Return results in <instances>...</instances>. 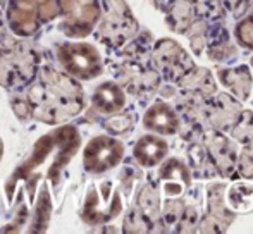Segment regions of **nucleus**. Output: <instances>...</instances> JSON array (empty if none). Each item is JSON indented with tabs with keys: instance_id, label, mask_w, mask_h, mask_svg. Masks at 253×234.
<instances>
[{
	"instance_id": "1",
	"label": "nucleus",
	"mask_w": 253,
	"mask_h": 234,
	"mask_svg": "<svg viewBox=\"0 0 253 234\" xmlns=\"http://www.w3.org/2000/svg\"><path fill=\"white\" fill-rule=\"evenodd\" d=\"M124 148L119 141L109 136H98L90 141L84 150V167L90 172H105L119 164Z\"/></svg>"
},
{
	"instance_id": "2",
	"label": "nucleus",
	"mask_w": 253,
	"mask_h": 234,
	"mask_svg": "<svg viewBox=\"0 0 253 234\" xmlns=\"http://www.w3.org/2000/svg\"><path fill=\"white\" fill-rule=\"evenodd\" d=\"M59 52L67 54L74 59H60L67 71L73 76L83 78V79H91L98 76L102 71L100 55L91 45H62Z\"/></svg>"
},
{
	"instance_id": "3",
	"label": "nucleus",
	"mask_w": 253,
	"mask_h": 234,
	"mask_svg": "<svg viewBox=\"0 0 253 234\" xmlns=\"http://www.w3.org/2000/svg\"><path fill=\"white\" fill-rule=\"evenodd\" d=\"M167 154V145L164 140L157 136H145L138 141L136 148H134V157L145 167H152V165L159 164Z\"/></svg>"
},
{
	"instance_id": "4",
	"label": "nucleus",
	"mask_w": 253,
	"mask_h": 234,
	"mask_svg": "<svg viewBox=\"0 0 253 234\" xmlns=\"http://www.w3.org/2000/svg\"><path fill=\"white\" fill-rule=\"evenodd\" d=\"M145 126L150 127L152 131H159L164 134H172L177 127L176 114L170 111V107L164 104H157L148 111L145 116Z\"/></svg>"
},
{
	"instance_id": "5",
	"label": "nucleus",
	"mask_w": 253,
	"mask_h": 234,
	"mask_svg": "<svg viewBox=\"0 0 253 234\" xmlns=\"http://www.w3.org/2000/svg\"><path fill=\"white\" fill-rule=\"evenodd\" d=\"M93 104L102 112H116L124 105V93L116 83H103L93 95Z\"/></svg>"
},
{
	"instance_id": "6",
	"label": "nucleus",
	"mask_w": 253,
	"mask_h": 234,
	"mask_svg": "<svg viewBox=\"0 0 253 234\" xmlns=\"http://www.w3.org/2000/svg\"><path fill=\"white\" fill-rule=\"evenodd\" d=\"M9 35L5 33V26H3V17H2V12H0V43H2Z\"/></svg>"
},
{
	"instance_id": "7",
	"label": "nucleus",
	"mask_w": 253,
	"mask_h": 234,
	"mask_svg": "<svg viewBox=\"0 0 253 234\" xmlns=\"http://www.w3.org/2000/svg\"><path fill=\"white\" fill-rule=\"evenodd\" d=\"M0 155H2V145H0Z\"/></svg>"
},
{
	"instance_id": "8",
	"label": "nucleus",
	"mask_w": 253,
	"mask_h": 234,
	"mask_svg": "<svg viewBox=\"0 0 253 234\" xmlns=\"http://www.w3.org/2000/svg\"><path fill=\"white\" fill-rule=\"evenodd\" d=\"M3 2H5V0H0V5H2V3H3Z\"/></svg>"
}]
</instances>
